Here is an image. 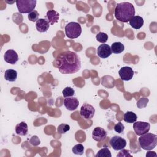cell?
Wrapping results in <instances>:
<instances>
[{
	"label": "cell",
	"mask_w": 157,
	"mask_h": 157,
	"mask_svg": "<svg viewBox=\"0 0 157 157\" xmlns=\"http://www.w3.org/2000/svg\"><path fill=\"white\" fill-rule=\"evenodd\" d=\"M4 78L9 82H14L17 78V72L14 69H7L4 72Z\"/></svg>",
	"instance_id": "cell-18"
},
{
	"label": "cell",
	"mask_w": 157,
	"mask_h": 157,
	"mask_svg": "<svg viewBox=\"0 0 157 157\" xmlns=\"http://www.w3.org/2000/svg\"><path fill=\"white\" fill-rule=\"evenodd\" d=\"M130 151L128 150H124V148L121 150V151L119 152V153L117 155V157H123V156H132V155L130 153Z\"/></svg>",
	"instance_id": "cell-30"
},
{
	"label": "cell",
	"mask_w": 157,
	"mask_h": 157,
	"mask_svg": "<svg viewBox=\"0 0 157 157\" xmlns=\"http://www.w3.org/2000/svg\"><path fill=\"white\" fill-rule=\"evenodd\" d=\"M95 156L96 157H111L112 155L110 150L107 147H104L99 150L97 153V154L95 155Z\"/></svg>",
	"instance_id": "cell-21"
},
{
	"label": "cell",
	"mask_w": 157,
	"mask_h": 157,
	"mask_svg": "<svg viewBox=\"0 0 157 157\" xmlns=\"http://www.w3.org/2000/svg\"><path fill=\"white\" fill-rule=\"evenodd\" d=\"M115 18L120 21L126 23L134 16L135 9L134 6L128 2L118 3L114 12Z\"/></svg>",
	"instance_id": "cell-2"
},
{
	"label": "cell",
	"mask_w": 157,
	"mask_h": 157,
	"mask_svg": "<svg viewBox=\"0 0 157 157\" xmlns=\"http://www.w3.org/2000/svg\"><path fill=\"white\" fill-rule=\"evenodd\" d=\"M29 143L33 146H37L40 144V141L37 136H33L29 140Z\"/></svg>",
	"instance_id": "cell-29"
},
{
	"label": "cell",
	"mask_w": 157,
	"mask_h": 157,
	"mask_svg": "<svg viewBox=\"0 0 157 157\" xmlns=\"http://www.w3.org/2000/svg\"><path fill=\"white\" fill-rule=\"evenodd\" d=\"M72 150L74 154L77 155H83L84 151V147L82 144H78L74 146Z\"/></svg>",
	"instance_id": "cell-22"
},
{
	"label": "cell",
	"mask_w": 157,
	"mask_h": 157,
	"mask_svg": "<svg viewBox=\"0 0 157 157\" xmlns=\"http://www.w3.org/2000/svg\"><path fill=\"white\" fill-rule=\"evenodd\" d=\"M133 129L136 135L141 136L149 131L150 124L148 122L135 121L133 124Z\"/></svg>",
	"instance_id": "cell-6"
},
{
	"label": "cell",
	"mask_w": 157,
	"mask_h": 157,
	"mask_svg": "<svg viewBox=\"0 0 157 157\" xmlns=\"http://www.w3.org/2000/svg\"><path fill=\"white\" fill-rule=\"evenodd\" d=\"M65 33L68 38H77L82 33L81 25L77 22H69L65 26Z\"/></svg>",
	"instance_id": "cell-4"
},
{
	"label": "cell",
	"mask_w": 157,
	"mask_h": 157,
	"mask_svg": "<svg viewBox=\"0 0 157 157\" xmlns=\"http://www.w3.org/2000/svg\"><path fill=\"white\" fill-rule=\"evenodd\" d=\"M4 59L7 63L15 64L18 61V55L17 53L13 50H7L4 55Z\"/></svg>",
	"instance_id": "cell-11"
},
{
	"label": "cell",
	"mask_w": 157,
	"mask_h": 157,
	"mask_svg": "<svg viewBox=\"0 0 157 157\" xmlns=\"http://www.w3.org/2000/svg\"><path fill=\"white\" fill-rule=\"evenodd\" d=\"M149 100L147 98H140L137 102V106L139 109L146 107Z\"/></svg>",
	"instance_id": "cell-26"
},
{
	"label": "cell",
	"mask_w": 157,
	"mask_h": 157,
	"mask_svg": "<svg viewBox=\"0 0 157 157\" xmlns=\"http://www.w3.org/2000/svg\"><path fill=\"white\" fill-rule=\"evenodd\" d=\"M50 27V24L46 19L39 18L36 23V29L40 33L46 32Z\"/></svg>",
	"instance_id": "cell-15"
},
{
	"label": "cell",
	"mask_w": 157,
	"mask_h": 157,
	"mask_svg": "<svg viewBox=\"0 0 157 157\" xmlns=\"http://www.w3.org/2000/svg\"><path fill=\"white\" fill-rule=\"evenodd\" d=\"M39 13L37 11L34 10L33 11H32L31 12L29 13L28 15V19L33 21V22H36L38 20H39Z\"/></svg>",
	"instance_id": "cell-27"
},
{
	"label": "cell",
	"mask_w": 157,
	"mask_h": 157,
	"mask_svg": "<svg viewBox=\"0 0 157 157\" xmlns=\"http://www.w3.org/2000/svg\"><path fill=\"white\" fill-rule=\"evenodd\" d=\"M112 50L108 44H102L97 48V55L101 58H107L112 54Z\"/></svg>",
	"instance_id": "cell-10"
},
{
	"label": "cell",
	"mask_w": 157,
	"mask_h": 157,
	"mask_svg": "<svg viewBox=\"0 0 157 157\" xmlns=\"http://www.w3.org/2000/svg\"><path fill=\"white\" fill-rule=\"evenodd\" d=\"M70 129V126L69 124L66 123H62L59 124L57 128V131L58 133L62 134L67 132Z\"/></svg>",
	"instance_id": "cell-24"
},
{
	"label": "cell",
	"mask_w": 157,
	"mask_h": 157,
	"mask_svg": "<svg viewBox=\"0 0 157 157\" xmlns=\"http://www.w3.org/2000/svg\"><path fill=\"white\" fill-rule=\"evenodd\" d=\"M107 137V132L103 128L101 127L95 128L92 132L93 139L97 142L104 140Z\"/></svg>",
	"instance_id": "cell-13"
},
{
	"label": "cell",
	"mask_w": 157,
	"mask_h": 157,
	"mask_svg": "<svg viewBox=\"0 0 157 157\" xmlns=\"http://www.w3.org/2000/svg\"><path fill=\"white\" fill-rule=\"evenodd\" d=\"M55 61L59 72L64 74H74L81 69L80 57L74 52H64L57 56Z\"/></svg>",
	"instance_id": "cell-1"
},
{
	"label": "cell",
	"mask_w": 157,
	"mask_h": 157,
	"mask_svg": "<svg viewBox=\"0 0 157 157\" xmlns=\"http://www.w3.org/2000/svg\"><path fill=\"white\" fill-rule=\"evenodd\" d=\"M110 145L115 150H121L126 145V141L123 137L120 136H115L112 137L110 140Z\"/></svg>",
	"instance_id": "cell-8"
},
{
	"label": "cell",
	"mask_w": 157,
	"mask_h": 157,
	"mask_svg": "<svg viewBox=\"0 0 157 157\" xmlns=\"http://www.w3.org/2000/svg\"><path fill=\"white\" fill-rule=\"evenodd\" d=\"M120 78L124 81H128L132 78L134 75V71L132 69L128 66L121 67L118 71Z\"/></svg>",
	"instance_id": "cell-9"
},
{
	"label": "cell",
	"mask_w": 157,
	"mask_h": 157,
	"mask_svg": "<svg viewBox=\"0 0 157 157\" xmlns=\"http://www.w3.org/2000/svg\"><path fill=\"white\" fill-rule=\"evenodd\" d=\"M112 52L115 54H119L121 53L124 50V45L120 42H116L112 44L111 47Z\"/></svg>",
	"instance_id": "cell-19"
},
{
	"label": "cell",
	"mask_w": 157,
	"mask_h": 157,
	"mask_svg": "<svg viewBox=\"0 0 157 157\" xmlns=\"http://www.w3.org/2000/svg\"><path fill=\"white\" fill-rule=\"evenodd\" d=\"M63 95L64 98H67V97H72L74 96L75 91L73 88L71 87H66L64 88V90L62 91Z\"/></svg>",
	"instance_id": "cell-25"
},
{
	"label": "cell",
	"mask_w": 157,
	"mask_h": 157,
	"mask_svg": "<svg viewBox=\"0 0 157 157\" xmlns=\"http://www.w3.org/2000/svg\"><path fill=\"white\" fill-rule=\"evenodd\" d=\"M64 105L67 110L72 111L78 107L79 101L77 98L75 97H67L65 98L64 99Z\"/></svg>",
	"instance_id": "cell-12"
},
{
	"label": "cell",
	"mask_w": 157,
	"mask_h": 157,
	"mask_svg": "<svg viewBox=\"0 0 157 157\" xmlns=\"http://www.w3.org/2000/svg\"><path fill=\"white\" fill-rule=\"evenodd\" d=\"M137 118V117L136 113H134L132 112L128 111L126 112L124 115V120L125 122L128 123H132L136 121Z\"/></svg>",
	"instance_id": "cell-20"
},
{
	"label": "cell",
	"mask_w": 157,
	"mask_h": 157,
	"mask_svg": "<svg viewBox=\"0 0 157 157\" xmlns=\"http://www.w3.org/2000/svg\"><path fill=\"white\" fill-rule=\"evenodd\" d=\"M46 19L50 25H53L58 22L59 17L58 12L54 10H49L46 14Z\"/></svg>",
	"instance_id": "cell-14"
},
{
	"label": "cell",
	"mask_w": 157,
	"mask_h": 157,
	"mask_svg": "<svg viewBox=\"0 0 157 157\" xmlns=\"http://www.w3.org/2000/svg\"><path fill=\"white\" fill-rule=\"evenodd\" d=\"M129 25L134 29H140L144 25V19L142 17L136 15L132 17L129 21Z\"/></svg>",
	"instance_id": "cell-16"
},
{
	"label": "cell",
	"mask_w": 157,
	"mask_h": 157,
	"mask_svg": "<svg viewBox=\"0 0 157 157\" xmlns=\"http://www.w3.org/2000/svg\"><path fill=\"white\" fill-rule=\"evenodd\" d=\"M28 128L26 123L22 121L17 124L15 126V132L20 136H26L28 134Z\"/></svg>",
	"instance_id": "cell-17"
},
{
	"label": "cell",
	"mask_w": 157,
	"mask_h": 157,
	"mask_svg": "<svg viewBox=\"0 0 157 157\" xmlns=\"http://www.w3.org/2000/svg\"><path fill=\"white\" fill-rule=\"evenodd\" d=\"M95 113V109L93 106L89 104H84L80 108V115L85 120L91 119Z\"/></svg>",
	"instance_id": "cell-7"
},
{
	"label": "cell",
	"mask_w": 157,
	"mask_h": 157,
	"mask_svg": "<svg viewBox=\"0 0 157 157\" xmlns=\"http://www.w3.org/2000/svg\"><path fill=\"white\" fill-rule=\"evenodd\" d=\"M139 144L142 149L145 150H151L155 148L157 145V136L149 132L144 134L140 136Z\"/></svg>",
	"instance_id": "cell-3"
},
{
	"label": "cell",
	"mask_w": 157,
	"mask_h": 157,
	"mask_svg": "<svg viewBox=\"0 0 157 157\" xmlns=\"http://www.w3.org/2000/svg\"><path fill=\"white\" fill-rule=\"evenodd\" d=\"M96 40L102 44L105 43L107 41L108 39V35L103 32H99L98 33L96 36Z\"/></svg>",
	"instance_id": "cell-23"
},
{
	"label": "cell",
	"mask_w": 157,
	"mask_h": 157,
	"mask_svg": "<svg viewBox=\"0 0 157 157\" xmlns=\"http://www.w3.org/2000/svg\"><path fill=\"white\" fill-rule=\"evenodd\" d=\"M124 129V125L123 124V123L121 122H118L114 126L115 131L119 133V134L122 133L123 132Z\"/></svg>",
	"instance_id": "cell-28"
},
{
	"label": "cell",
	"mask_w": 157,
	"mask_h": 157,
	"mask_svg": "<svg viewBox=\"0 0 157 157\" xmlns=\"http://www.w3.org/2000/svg\"><path fill=\"white\" fill-rule=\"evenodd\" d=\"M37 1L36 0H18L16 5L18 12L21 13H29L34 10Z\"/></svg>",
	"instance_id": "cell-5"
},
{
	"label": "cell",
	"mask_w": 157,
	"mask_h": 157,
	"mask_svg": "<svg viewBox=\"0 0 157 157\" xmlns=\"http://www.w3.org/2000/svg\"><path fill=\"white\" fill-rule=\"evenodd\" d=\"M155 156V157L157 156L155 151H148V152L147 153V154H146V156H147H147L151 157V156Z\"/></svg>",
	"instance_id": "cell-31"
}]
</instances>
